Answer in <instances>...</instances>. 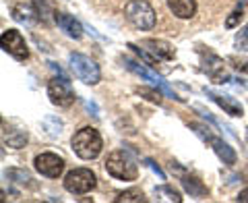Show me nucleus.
<instances>
[{"instance_id":"f257e3e1","label":"nucleus","mask_w":248,"mask_h":203,"mask_svg":"<svg viewBox=\"0 0 248 203\" xmlns=\"http://www.w3.org/2000/svg\"><path fill=\"white\" fill-rule=\"evenodd\" d=\"M71 145H73V152L79 155L81 160H95L97 155L102 153L104 141H102V135H99L97 129L83 127L73 135Z\"/></svg>"},{"instance_id":"f03ea898","label":"nucleus","mask_w":248,"mask_h":203,"mask_svg":"<svg viewBox=\"0 0 248 203\" xmlns=\"http://www.w3.org/2000/svg\"><path fill=\"white\" fill-rule=\"evenodd\" d=\"M106 172L118 178V181H135L139 176L137 162L133 160V155L124 150H116L106 158Z\"/></svg>"},{"instance_id":"7ed1b4c3","label":"nucleus","mask_w":248,"mask_h":203,"mask_svg":"<svg viewBox=\"0 0 248 203\" xmlns=\"http://www.w3.org/2000/svg\"><path fill=\"white\" fill-rule=\"evenodd\" d=\"M124 17L130 25L141 31H149L155 27V11L147 0H130L124 6Z\"/></svg>"},{"instance_id":"20e7f679","label":"nucleus","mask_w":248,"mask_h":203,"mask_svg":"<svg viewBox=\"0 0 248 203\" xmlns=\"http://www.w3.org/2000/svg\"><path fill=\"white\" fill-rule=\"evenodd\" d=\"M68 65H71L77 79L83 81L85 85H97L102 81V71H99L97 62L91 60L89 56H85V54H79V52L68 54Z\"/></svg>"},{"instance_id":"39448f33","label":"nucleus","mask_w":248,"mask_h":203,"mask_svg":"<svg viewBox=\"0 0 248 203\" xmlns=\"http://www.w3.org/2000/svg\"><path fill=\"white\" fill-rule=\"evenodd\" d=\"M97 176L89 168H75L64 176V189L73 195H83L95 189Z\"/></svg>"},{"instance_id":"423d86ee","label":"nucleus","mask_w":248,"mask_h":203,"mask_svg":"<svg viewBox=\"0 0 248 203\" xmlns=\"http://www.w3.org/2000/svg\"><path fill=\"white\" fill-rule=\"evenodd\" d=\"M48 98L54 106L58 108H68L73 106L75 102V91L71 89V83H68V79L64 75L60 77H54V79L48 83Z\"/></svg>"},{"instance_id":"0eeeda50","label":"nucleus","mask_w":248,"mask_h":203,"mask_svg":"<svg viewBox=\"0 0 248 203\" xmlns=\"http://www.w3.org/2000/svg\"><path fill=\"white\" fill-rule=\"evenodd\" d=\"M124 65H126V68L128 71H133L135 75H139L141 79H145V81H149L153 87H157L159 91H164L168 98H172V100H178V102H182V98H178L176 93L170 89V85L164 81V77H159L157 73H153V71H149L147 67H143L141 62H137V60H130V58H124Z\"/></svg>"},{"instance_id":"6e6552de","label":"nucleus","mask_w":248,"mask_h":203,"mask_svg":"<svg viewBox=\"0 0 248 203\" xmlns=\"http://www.w3.org/2000/svg\"><path fill=\"white\" fill-rule=\"evenodd\" d=\"M192 129H195L199 135L205 139V141H209V145L213 147V152L217 153V158H219L223 164H228V166H234V164H236V152H234V147H230V143H226L221 137H215V135H211V133H207L209 129L201 127V124H192Z\"/></svg>"},{"instance_id":"1a4fd4ad","label":"nucleus","mask_w":248,"mask_h":203,"mask_svg":"<svg viewBox=\"0 0 248 203\" xmlns=\"http://www.w3.org/2000/svg\"><path fill=\"white\" fill-rule=\"evenodd\" d=\"M0 46H2V50L6 54H11V56L17 58V60H27L29 58V48H27L25 40H23V35L17 29L2 31V35H0Z\"/></svg>"},{"instance_id":"9d476101","label":"nucleus","mask_w":248,"mask_h":203,"mask_svg":"<svg viewBox=\"0 0 248 203\" xmlns=\"http://www.w3.org/2000/svg\"><path fill=\"white\" fill-rule=\"evenodd\" d=\"M33 164H35L37 172L48 178H58L62 174V170H64V160L52 152H44L40 155H35Z\"/></svg>"},{"instance_id":"9b49d317","label":"nucleus","mask_w":248,"mask_h":203,"mask_svg":"<svg viewBox=\"0 0 248 203\" xmlns=\"http://www.w3.org/2000/svg\"><path fill=\"white\" fill-rule=\"evenodd\" d=\"M205 93H207V96L211 98L226 114H230V116H242V114H244V108H242V104H240L236 98L223 96V93H215V91H211V89H205Z\"/></svg>"},{"instance_id":"f8f14e48","label":"nucleus","mask_w":248,"mask_h":203,"mask_svg":"<svg viewBox=\"0 0 248 203\" xmlns=\"http://www.w3.org/2000/svg\"><path fill=\"white\" fill-rule=\"evenodd\" d=\"M54 23H56V25L62 31H64L68 37H73V40H81V37H83V25L73 17V15H66V13H58L56 11Z\"/></svg>"},{"instance_id":"ddd939ff","label":"nucleus","mask_w":248,"mask_h":203,"mask_svg":"<svg viewBox=\"0 0 248 203\" xmlns=\"http://www.w3.org/2000/svg\"><path fill=\"white\" fill-rule=\"evenodd\" d=\"M143 46L155 60H172L176 56V50L164 40H145Z\"/></svg>"},{"instance_id":"4468645a","label":"nucleus","mask_w":248,"mask_h":203,"mask_svg":"<svg viewBox=\"0 0 248 203\" xmlns=\"http://www.w3.org/2000/svg\"><path fill=\"white\" fill-rule=\"evenodd\" d=\"M168 9L178 19H190L197 13V0H166Z\"/></svg>"},{"instance_id":"2eb2a0df","label":"nucleus","mask_w":248,"mask_h":203,"mask_svg":"<svg viewBox=\"0 0 248 203\" xmlns=\"http://www.w3.org/2000/svg\"><path fill=\"white\" fill-rule=\"evenodd\" d=\"M2 141L4 145L13 147V150H21V147L27 145V131L23 129H2Z\"/></svg>"},{"instance_id":"dca6fc26","label":"nucleus","mask_w":248,"mask_h":203,"mask_svg":"<svg viewBox=\"0 0 248 203\" xmlns=\"http://www.w3.org/2000/svg\"><path fill=\"white\" fill-rule=\"evenodd\" d=\"M182 186H184V191L190 195V197H197V199H203L207 197V186L199 181L197 176H190V174H182Z\"/></svg>"},{"instance_id":"f3484780","label":"nucleus","mask_w":248,"mask_h":203,"mask_svg":"<svg viewBox=\"0 0 248 203\" xmlns=\"http://www.w3.org/2000/svg\"><path fill=\"white\" fill-rule=\"evenodd\" d=\"M4 176L6 178H11L13 183H17V185H21V186H25V189H37V183H35V178L31 176L27 170H23V168H9L4 172Z\"/></svg>"},{"instance_id":"a211bd4d","label":"nucleus","mask_w":248,"mask_h":203,"mask_svg":"<svg viewBox=\"0 0 248 203\" xmlns=\"http://www.w3.org/2000/svg\"><path fill=\"white\" fill-rule=\"evenodd\" d=\"M31 4H33L40 21L50 23L54 17H56V6H54L52 0H31Z\"/></svg>"},{"instance_id":"6ab92c4d","label":"nucleus","mask_w":248,"mask_h":203,"mask_svg":"<svg viewBox=\"0 0 248 203\" xmlns=\"http://www.w3.org/2000/svg\"><path fill=\"white\" fill-rule=\"evenodd\" d=\"M13 19L19 21V23H25V25H31L33 21H40V19H37V13L33 9V4H31V6H25V4L13 6Z\"/></svg>"},{"instance_id":"aec40b11","label":"nucleus","mask_w":248,"mask_h":203,"mask_svg":"<svg viewBox=\"0 0 248 203\" xmlns=\"http://www.w3.org/2000/svg\"><path fill=\"white\" fill-rule=\"evenodd\" d=\"M155 195L157 199H164V201H170V203H180L182 197L174 186H168V185H161V186H155Z\"/></svg>"},{"instance_id":"412c9836","label":"nucleus","mask_w":248,"mask_h":203,"mask_svg":"<svg viewBox=\"0 0 248 203\" xmlns=\"http://www.w3.org/2000/svg\"><path fill=\"white\" fill-rule=\"evenodd\" d=\"M122 201L141 203V201H145V195H143V191H139V189H130V191H124V193H120L118 197H116V203H122Z\"/></svg>"},{"instance_id":"4be33fe9","label":"nucleus","mask_w":248,"mask_h":203,"mask_svg":"<svg viewBox=\"0 0 248 203\" xmlns=\"http://www.w3.org/2000/svg\"><path fill=\"white\" fill-rule=\"evenodd\" d=\"M44 127L48 129L50 137H58L60 133H62V120H58L56 116H48V118L44 120Z\"/></svg>"},{"instance_id":"5701e85b","label":"nucleus","mask_w":248,"mask_h":203,"mask_svg":"<svg viewBox=\"0 0 248 203\" xmlns=\"http://www.w3.org/2000/svg\"><path fill=\"white\" fill-rule=\"evenodd\" d=\"M234 46H236V50H240V52H248V25H244L236 34Z\"/></svg>"},{"instance_id":"b1692460","label":"nucleus","mask_w":248,"mask_h":203,"mask_svg":"<svg viewBox=\"0 0 248 203\" xmlns=\"http://www.w3.org/2000/svg\"><path fill=\"white\" fill-rule=\"evenodd\" d=\"M244 4H246V0H240V4L236 6V11L234 13H232L230 15V17L226 19V27H236V23L240 21V19H242V11H244Z\"/></svg>"},{"instance_id":"393cba45","label":"nucleus","mask_w":248,"mask_h":203,"mask_svg":"<svg viewBox=\"0 0 248 203\" xmlns=\"http://www.w3.org/2000/svg\"><path fill=\"white\" fill-rule=\"evenodd\" d=\"M145 164H147V166H149V168L153 170V172H155V174H157V176L161 178V181H166V174H164V170H161V168H159V166H157V164H155L153 160H145Z\"/></svg>"},{"instance_id":"a878e982","label":"nucleus","mask_w":248,"mask_h":203,"mask_svg":"<svg viewBox=\"0 0 248 203\" xmlns=\"http://www.w3.org/2000/svg\"><path fill=\"white\" fill-rule=\"evenodd\" d=\"M85 108H87L89 112H93V116H99V110H97V106L93 104V102H85Z\"/></svg>"},{"instance_id":"bb28decb","label":"nucleus","mask_w":248,"mask_h":203,"mask_svg":"<svg viewBox=\"0 0 248 203\" xmlns=\"http://www.w3.org/2000/svg\"><path fill=\"white\" fill-rule=\"evenodd\" d=\"M238 201H240V203H248V189H244L242 193L238 195Z\"/></svg>"}]
</instances>
